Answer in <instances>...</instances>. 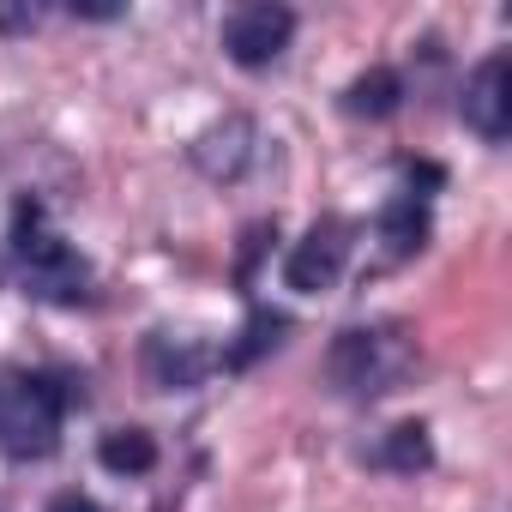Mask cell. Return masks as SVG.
I'll return each mask as SVG.
<instances>
[{
	"mask_svg": "<svg viewBox=\"0 0 512 512\" xmlns=\"http://www.w3.org/2000/svg\"><path fill=\"white\" fill-rule=\"evenodd\" d=\"M67 386L55 374H13L0 380V452L7 458H49L61 446Z\"/></svg>",
	"mask_w": 512,
	"mask_h": 512,
	"instance_id": "obj_1",
	"label": "cell"
},
{
	"mask_svg": "<svg viewBox=\"0 0 512 512\" xmlns=\"http://www.w3.org/2000/svg\"><path fill=\"white\" fill-rule=\"evenodd\" d=\"M13 260H19V278L49 302H85V290H91V266L43 223V205H31V199L13 217Z\"/></svg>",
	"mask_w": 512,
	"mask_h": 512,
	"instance_id": "obj_2",
	"label": "cell"
},
{
	"mask_svg": "<svg viewBox=\"0 0 512 512\" xmlns=\"http://www.w3.org/2000/svg\"><path fill=\"white\" fill-rule=\"evenodd\" d=\"M326 368H332V380H338L344 392L374 398V392H392V386L404 380L410 356H404V344H398L392 332H338Z\"/></svg>",
	"mask_w": 512,
	"mask_h": 512,
	"instance_id": "obj_3",
	"label": "cell"
},
{
	"mask_svg": "<svg viewBox=\"0 0 512 512\" xmlns=\"http://www.w3.org/2000/svg\"><path fill=\"white\" fill-rule=\"evenodd\" d=\"M296 37V13L278 7V0H247V7H235L223 19V49L235 67H266L290 49Z\"/></svg>",
	"mask_w": 512,
	"mask_h": 512,
	"instance_id": "obj_4",
	"label": "cell"
},
{
	"mask_svg": "<svg viewBox=\"0 0 512 512\" xmlns=\"http://www.w3.org/2000/svg\"><path fill=\"white\" fill-rule=\"evenodd\" d=\"M464 127L470 133H482L488 145H500L506 133H512V55L506 49H494L470 79H464Z\"/></svg>",
	"mask_w": 512,
	"mask_h": 512,
	"instance_id": "obj_5",
	"label": "cell"
},
{
	"mask_svg": "<svg viewBox=\"0 0 512 512\" xmlns=\"http://www.w3.org/2000/svg\"><path fill=\"white\" fill-rule=\"evenodd\" d=\"M344 253H350V229L344 223H314L284 260V284L314 296V290H332L338 272H344Z\"/></svg>",
	"mask_w": 512,
	"mask_h": 512,
	"instance_id": "obj_6",
	"label": "cell"
},
{
	"mask_svg": "<svg viewBox=\"0 0 512 512\" xmlns=\"http://www.w3.org/2000/svg\"><path fill=\"white\" fill-rule=\"evenodd\" d=\"M193 163L211 175V181H235L247 163H253V121L247 115H229L217 127H205L193 139Z\"/></svg>",
	"mask_w": 512,
	"mask_h": 512,
	"instance_id": "obj_7",
	"label": "cell"
},
{
	"mask_svg": "<svg viewBox=\"0 0 512 512\" xmlns=\"http://www.w3.org/2000/svg\"><path fill=\"white\" fill-rule=\"evenodd\" d=\"M398 97H404V79H398L392 67H368V73L344 91V109H350V115L380 121V115H392V109H398Z\"/></svg>",
	"mask_w": 512,
	"mask_h": 512,
	"instance_id": "obj_8",
	"label": "cell"
},
{
	"mask_svg": "<svg viewBox=\"0 0 512 512\" xmlns=\"http://www.w3.org/2000/svg\"><path fill=\"white\" fill-rule=\"evenodd\" d=\"M97 458H103V470H115V476H145V470L157 464V440H151L145 428H115V434H103Z\"/></svg>",
	"mask_w": 512,
	"mask_h": 512,
	"instance_id": "obj_9",
	"label": "cell"
},
{
	"mask_svg": "<svg viewBox=\"0 0 512 512\" xmlns=\"http://www.w3.org/2000/svg\"><path fill=\"white\" fill-rule=\"evenodd\" d=\"M434 452H428V428L422 422H398L392 434H386V452H380V464H392V470H422Z\"/></svg>",
	"mask_w": 512,
	"mask_h": 512,
	"instance_id": "obj_10",
	"label": "cell"
},
{
	"mask_svg": "<svg viewBox=\"0 0 512 512\" xmlns=\"http://www.w3.org/2000/svg\"><path fill=\"white\" fill-rule=\"evenodd\" d=\"M386 241H392V253H410V247H422V235H428V217H422V205L416 199H398L392 211H386Z\"/></svg>",
	"mask_w": 512,
	"mask_h": 512,
	"instance_id": "obj_11",
	"label": "cell"
},
{
	"mask_svg": "<svg viewBox=\"0 0 512 512\" xmlns=\"http://www.w3.org/2000/svg\"><path fill=\"white\" fill-rule=\"evenodd\" d=\"M278 332H284V320H278V314H253V326H247V344H235V350H229V368H247V362L260 356L266 344H278Z\"/></svg>",
	"mask_w": 512,
	"mask_h": 512,
	"instance_id": "obj_12",
	"label": "cell"
},
{
	"mask_svg": "<svg viewBox=\"0 0 512 512\" xmlns=\"http://www.w3.org/2000/svg\"><path fill=\"white\" fill-rule=\"evenodd\" d=\"M43 25V7L37 0H19V7H7V0H0V31H37Z\"/></svg>",
	"mask_w": 512,
	"mask_h": 512,
	"instance_id": "obj_13",
	"label": "cell"
},
{
	"mask_svg": "<svg viewBox=\"0 0 512 512\" xmlns=\"http://www.w3.org/2000/svg\"><path fill=\"white\" fill-rule=\"evenodd\" d=\"M73 19H121L115 0H73Z\"/></svg>",
	"mask_w": 512,
	"mask_h": 512,
	"instance_id": "obj_14",
	"label": "cell"
},
{
	"mask_svg": "<svg viewBox=\"0 0 512 512\" xmlns=\"http://www.w3.org/2000/svg\"><path fill=\"white\" fill-rule=\"evenodd\" d=\"M49 512H103V506H97L91 494H55V500H49Z\"/></svg>",
	"mask_w": 512,
	"mask_h": 512,
	"instance_id": "obj_15",
	"label": "cell"
}]
</instances>
